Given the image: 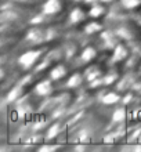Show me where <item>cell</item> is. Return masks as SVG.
Returning <instances> with one entry per match:
<instances>
[{
    "label": "cell",
    "mask_w": 141,
    "mask_h": 152,
    "mask_svg": "<svg viewBox=\"0 0 141 152\" xmlns=\"http://www.w3.org/2000/svg\"><path fill=\"white\" fill-rule=\"evenodd\" d=\"M56 80L50 77V76H46V77H42L40 80H37L35 83V87H33V93L37 94L40 98H48L51 97L54 93L57 91L56 88Z\"/></svg>",
    "instance_id": "cell-7"
},
{
    "label": "cell",
    "mask_w": 141,
    "mask_h": 152,
    "mask_svg": "<svg viewBox=\"0 0 141 152\" xmlns=\"http://www.w3.org/2000/svg\"><path fill=\"white\" fill-rule=\"evenodd\" d=\"M85 83H87V79H86V75H85V69L72 71L71 75L65 80V86L68 88H72V90H79V88H82V86Z\"/></svg>",
    "instance_id": "cell-15"
},
{
    "label": "cell",
    "mask_w": 141,
    "mask_h": 152,
    "mask_svg": "<svg viewBox=\"0 0 141 152\" xmlns=\"http://www.w3.org/2000/svg\"><path fill=\"white\" fill-rule=\"evenodd\" d=\"M108 61H102V60H97L94 62L86 64L85 68V75L87 79V83L91 84V88H98L101 87L104 83V76L107 73L108 69Z\"/></svg>",
    "instance_id": "cell-2"
},
{
    "label": "cell",
    "mask_w": 141,
    "mask_h": 152,
    "mask_svg": "<svg viewBox=\"0 0 141 152\" xmlns=\"http://www.w3.org/2000/svg\"><path fill=\"white\" fill-rule=\"evenodd\" d=\"M96 1H100V0H85V3H87V4H91V3H96Z\"/></svg>",
    "instance_id": "cell-20"
},
{
    "label": "cell",
    "mask_w": 141,
    "mask_h": 152,
    "mask_svg": "<svg viewBox=\"0 0 141 152\" xmlns=\"http://www.w3.org/2000/svg\"><path fill=\"white\" fill-rule=\"evenodd\" d=\"M133 54V48L129 42L122 40L111 50V60L109 62H126Z\"/></svg>",
    "instance_id": "cell-9"
},
{
    "label": "cell",
    "mask_w": 141,
    "mask_h": 152,
    "mask_svg": "<svg viewBox=\"0 0 141 152\" xmlns=\"http://www.w3.org/2000/svg\"><path fill=\"white\" fill-rule=\"evenodd\" d=\"M102 1H105V3H108V4H113V3H118L119 0H102Z\"/></svg>",
    "instance_id": "cell-19"
},
{
    "label": "cell",
    "mask_w": 141,
    "mask_h": 152,
    "mask_svg": "<svg viewBox=\"0 0 141 152\" xmlns=\"http://www.w3.org/2000/svg\"><path fill=\"white\" fill-rule=\"evenodd\" d=\"M73 3H83V1H85V0H72Z\"/></svg>",
    "instance_id": "cell-21"
},
{
    "label": "cell",
    "mask_w": 141,
    "mask_h": 152,
    "mask_svg": "<svg viewBox=\"0 0 141 152\" xmlns=\"http://www.w3.org/2000/svg\"><path fill=\"white\" fill-rule=\"evenodd\" d=\"M101 50L97 47L94 43H89L85 44L80 50V54H79V60L83 62V64H90V62H94V61L100 60L101 58Z\"/></svg>",
    "instance_id": "cell-11"
},
{
    "label": "cell",
    "mask_w": 141,
    "mask_h": 152,
    "mask_svg": "<svg viewBox=\"0 0 141 152\" xmlns=\"http://www.w3.org/2000/svg\"><path fill=\"white\" fill-rule=\"evenodd\" d=\"M105 28H107L105 20H100V18H89L85 24L82 25V32L85 33L86 36H96V35H100Z\"/></svg>",
    "instance_id": "cell-12"
},
{
    "label": "cell",
    "mask_w": 141,
    "mask_h": 152,
    "mask_svg": "<svg viewBox=\"0 0 141 152\" xmlns=\"http://www.w3.org/2000/svg\"><path fill=\"white\" fill-rule=\"evenodd\" d=\"M54 42H47L43 44H33L32 47L26 48L22 51L17 58V64L22 71H31L35 69L37 65L40 64L43 58L47 56Z\"/></svg>",
    "instance_id": "cell-1"
},
{
    "label": "cell",
    "mask_w": 141,
    "mask_h": 152,
    "mask_svg": "<svg viewBox=\"0 0 141 152\" xmlns=\"http://www.w3.org/2000/svg\"><path fill=\"white\" fill-rule=\"evenodd\" d=\"M42 11L45 12L48 18L51 17H60L64 14L68 7V0H45L42 3Z\"/></svg>",
    "instance_id": "cell-8"
},
{
    "label": "cell",
    "mask_w": 141,
    "mask_h": 152,
    "mask_svg": "<svg viewBox=\"0 0 141 152\" xmlns=\"http://www.w3.org/2000/svg\"><path fill=\"white\" fill-rule=\"evenodd\" d=\"M79 40L76 39H66L62 43L64 46V54H65V60H73V58H76L79 54H80V44L77 43Z\"/></svg>",
    "instance_id": "cell-17"
},
{
    "label": "cell",
    "mask_w": 141,
    "mask_h": 152,
    "mask_svg": "<svg viewBox=\"0 0 141 152\" xmlns=\"http://www.w3.org/2000/svg\"><path fill=\"white\" fill-rule=\"evenodd\" d=\"M116 29L122 39L126 42H132L141 35V21L134 20V18L119 21L116 24Z\"/></svg>",
    "instance_id": "cell-3"
},
{
    "label": "cell",
    "mask_w": 141,
    "mask_h": 152,
    "mask_svg": "<svg viewBox=\"0 0 141 152\" xmlns=\"http://www.w3.org/2000/svg\"><path fill=\"white\" fill-rule=\"evenodd\" d=\"M119 3L127 10H141V0H119Z\"/></svg>",
    "instance_id": "cell-18"
},
{
    "label": "cell",
    "mask_w": 141,
    "mask_h": 152,
    "mask_svg": "<svg viewBox=\"0 0 141 152\" xmlns=\"http://www.w3.org/2000/svg\"><path fill=\"white\" fill-rule=\"evenodd\" d=\"M71 72H72V68L68 60H61L51 66V69L48 71V76L53 77L56 82H61V80H66Z\"/></svg>",
    "instance_id": "cell-10"
},
{
    "label": "cell",
    "mask_w": 141,
    "mask_h": 152,
    "mask_svg": "<svg viewBox=\"0 0 141 152\" xmlns=\"http://www.w3.org/2000/svg\"><path fill=\"white\" fill-rule=\"evenodd\" d=\"M90 6V18H100V20H107L111 12V4L105 3L102 0L96 1V3L89 4Z\"/></svg>",
    "instance_id": "cell-16"
},
{
    "label": "cell",
    "mask_w": 141,
    "mask_h": 152,
    "mask_svg": "<svg viewBox=\"0 0 141 152\" xmlns=\"http://www.w3.org/2000/svg\"><path fill=\"white\" fill-rule=\"evenodd\" d=\"M126 72L125 62H109L107 73L104 76V83L107 86H116Z\"/></svg>",
    "instance_id": "cell-6"
},
{
    "label": "cell",
    "mask_w": 141,
    "mask_h": 152,
    "mask_svg": "<svg viewBox=\"0 0 141 152\" xmlns=\"http://www.w3.org/2000/svg\"><path fill=\"white\" fill-rule=\"evenodd\" d=\"M66 17H68V21L71 25L82 26L90 18V6L85 1L83 3H75L69 8Z\"/></svg>",
    "instance_id": "cell-4"
},
{
    "label": "cell",
    "mask_w": 141,
    "mask_h": 152,
    "mask_svg": "<svg viewBox=\"0 0 141 152\" xmlns=\"http://www.w3.org/2000/svg\"><path fill=\"white\" fill-rule=\"evenodd\" d=\"M98 36H100L101 42L104 43V46L108 48V50H112L118 43H121L122 40H123L121 37V35H119V32H118L116 26H113V28H111V29L105 28Z\"/></svg>",
    "instance_id": "cell-13"
},
{
    "label": "cell",
    "mask_w": 141,
    "mask_h": 152,
    "mask_svg": "<svg viewBox=\"0 0 141 152\" xmlns=\"http://www.w3.org/2000/svg\"><path fill=\"white\" fill-rule=\"evenodd\" d=\"M25 40H28L33 44H43L50 42L48 40V26L47 22L42 24H32L28 26L26 33H25Z\"/></svg>",
    "instance_id": "cell-5"
},
{
    "label": "cell",
    "mask_w": 141,
    "mask_h": 152,
    "mask_svg": "<svg viewBox=\"0 0 141 152\" xmlns=\"http://www.w3.org/2000/svg\"><path fill=\"white\" fill-rule=\"evenodd\" d=\"M37 97H39V96L33 93V97H31L28 94V96H25L22 100L18 101V102H20V107H18V113H20V115H24V116L33 115V113H35V111H36V108H39V102L36 101Z\"/></svg>",
    "instance_id": "cell-14"
}]
</instances>
